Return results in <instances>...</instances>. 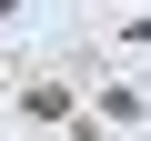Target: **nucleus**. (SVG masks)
<instances>
[{"mask_svg":"<svg viewBox=\"0 0 151 141\" xmlns=\"http://www.w3.org/2000/svg\"><path fill=\"white\" fill-rule=\"evenodd\" d=\"M0 10H10V0H0Z\"/></svg>","mask_w":151,"mask_h":141,"instance_id":"f257e3e1","label":"nucleus"}]
</instances>
